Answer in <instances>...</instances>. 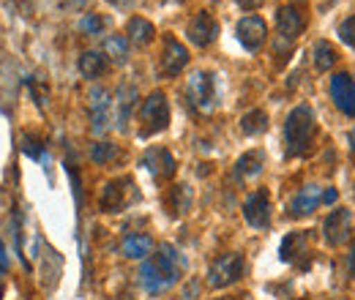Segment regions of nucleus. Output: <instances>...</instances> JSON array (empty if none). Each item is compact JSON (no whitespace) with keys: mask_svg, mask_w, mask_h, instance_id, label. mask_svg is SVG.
<instances>
[{"mask_svg":"<svg viewBox=\"0 0 355 300\" xmlns=\"http://www.w3.org/2000/svg\"><path fill=\"white\" fill-rule=\"evenodd\" d=\"M104 25H107V19H104L101 14H85V17L80 19V30H83L85 36H98V33L104 30Z\"/></svg>","mask_w":355,"mask_h":300,"instance_id":"nucleus-28","label":"nucleus"},{"mask_svg":"<svg viewBox=\"0 0 355 300\" xmlns=\"http://www.w3.org/2000/svg\"><path fill=\"white\" fill-rule=\"evenodd\" d=\"M112 3H115L118 8H129V6H132L134 0H112Z\"/></svg>","mask_w":355,"mask_h":300,"instance_id":"nucleus-35","label":"nucleus"},{"mask_svg":"<svg viewBox=\"0 0 355 300\" xmlns=\"http://www.w3.org/2000/svg\"><path fill=\"white\" fill-rule=\"evenodd\" d=\"M350 145H353V153H355V129H353V134H350Z\"/></svg>","mask_w":355,"mask_h":300,"instance_id":"nucleus-36","label":"nucleus"},{"mask_svg":"<svg viewBox=\"0 0 355 300\" xmlns=\"http://www.w3.org/2000/svg\"><path fill=\"white\" fill-rule=\"evenodd\" d=\"M139 136H153L170 126V104L162 90H153L139 107Z\"/></svg>","mask_w":355,"mask_h":300,"instance_id":"nucleus-2","label":"nucleus"},{"mask_svg":"<svg viewBox=\"0 0 355 300\" xmlns=\"http://www.w3.org/2000/svg\"><path fill=\"white\" fill-rule=\"evenodd\" d=\"M134 101H137V87L123 85L121 90H118V98H115V104H118V115H115V121H118L121 129H123V123H126L129 115H132Z\"/></svg>","mask_w":355,"mask_h":300,"instance_id":"nucleus-22","label":"nucleus"},{"mask_svg":"<svg viewBox=\"0 0 355 300\" xmlns=\"http://www.w3.org/2000/svg\"><path fill=\"white\" fill-rule=\"evenodd\" d=\"M304 243H306V235H304V232H290V235L282 240V246H279V257H282V262H293L295 254L304 252Z\"/></svg>","mask_w":355,"mask_h":300,"instance_id":"nucleus-23","label":"nucleus"},{"mask_svg":"<svg viewBox=\"0 0 355 300\" xmlns=\"http://www.w3.org/2000/svg\"><path fill=\"white\" fill-rule=\"evenodd\" d=\"M314 112H311V107L306 104H298L290 115H287V121H284V142H287V150H290V156H301V153H306L311 145V139H314Z\"/></svg>","mask_w":355,"mask_h":300,"instance_id":"nucleus-1","label":"nucleus"},{"mask_svg":"<svg viewBox=\"0 0 355 300\" xmlns=\"http://www.w3.org/2000/svg\"><path fill=\"white\" fill-rule=\"evenodd\" d=\"M311 55H314V69L317 71H331L336 66V60H339V52L331 42H317Z\"/></svg>","mask_w":355,"mask_h":300,"instance_id":"nucleus-20","label":"nucleus"},{"mask_svg":"<svg viewBox=\"0 0 355 300\" xmlns=\"http://www.w3.org/2000/svg\"><path fill=\"white\" fill-rule=\"evenodd\" d=\"M331 98L339 112L347 118H355V80L347 71H339L331 77Z\"/></svg>","mask_w":355,"mask_h":300,"instance_id":"nucleus-9","label":"nucleus"},{"mask_svg":"<svg viewBox=\"0 0 355 300\" xmlns=\"http://www.w3.org/2000/svg\"><path fill=\"white\" fill-rule=\"evenodd\" d=\"M241 129L243 134H249V136H254V134H263L268 129V115L263 109H252V112H246L243 118H241Z\"/></svg>","mask_w":355,"mask_h":300,"instance_id":"nucleus-25","label":"nucleus"},{"mask_svg":"<svg viewBox=\"0 0 355 300\" xmlns=\"http://www.w3.org/2000/svg\"><path fill=\"white\" fill-rule=\"evenodd\" d=\"M350 221H353V213L347 208H336L331 211L325 224H322V235L331 246H342L347 238H350Z\"/></svg>","mask_w":355,"mask_h":300,"instance_id":"nucleus-12","label":"nucleus"},{"mask_svg":"<svg viewBox=\"0 0 355 300\" xmlns=\"http://www.w3.org/2000/svg\"><path fill=\"white\" fill-rule=\"evenodd\" d=\"M153 36H156V28H153L145 17H132V19H129V25H126V39H129V42L145 46V44L153 42Z\"/></svg>","mask_w":355,"mask_h":300,"instance_id":"nucleus-19","label":"nucleus"},{"mask_svg":"<svg viewBox=\"0 0 355 300\" xmlns=\"http://www.w3.org/2000/svg\"><path fill=\"white\" fill-rule=\"evenodd\" d=\"M6 273H8V249L0 238V276H6Z\"/></svg>","mask_w":355,"mask_h":300,"instance_id":"nucleus-31","label":"nucleus"},{"mask_svg":"<svg viewBox=\"0 0 355 300\" xmlns=\"http://www.w3.org/2000/svg\"><path fill=\"white\" fill-rule=\"evenodd\" d=\"M276 28H279V33H282L284 42L298 39L304 33V28H306L304 3H287V6H282L279 14H276Z\"/></svg>","mask_w":355,"mask_h":300,"instance_id":"nucleus-6","label":"nucleus"},{"mask_svg":"<svg viewBox=\"0 0 355 300\" xmlns=\"http://www.w3.org/2000/svg\"><path fill=\"white\" fill-rule=\"evenodd\" d=\"M189 63V49L178 39H167L164 44V55H162V71L167 77H178Z\"/></svg>","mask_w":355,"mask_h":300,"instance_id":"nucleus-15","label":"nucleus"},{"mask_svg":"<svg viewBox=\"0 0 355 300\" xmlns=\"http://www.w3.org/2000/svg\"><path fill=\"white\" fill-rule=\"evenodd\" d=\"M22 150H25V156H31V159H42V156H44V145H42L33 134H25V136H22Z\"/></svg>","mask_w":355,"mask_h":300,"instance_id":"nucleus-29","label":"nucleus"},{"mask_svg":"<svg viewBox=\"0 0 355 300\" xmlns=\"http://www.w3.org/2000/svg\"><path fill=\"white\" fill-rule=\"evenodd\" d=\"M186 36H189V42L194 44V46H208V44H214L216 36H219V22H216V17H214L211 11H200V14L189 22Z\"/></svg>","mask_w":355,"mask_h":300,"instance_id":"nucleus-10","label":"nucleus"},{"mask_svg":"<svg viewBox=\"0 0 355 300\" xmlns=\"http://www.w3.org/2000/svg\"><path fill=\"white\" fill-rule=\"evenodd\" d=\"M246 270V262H243V254H222L219 259L211 262L208 267V284L214 290H224L230 284H235Z\"/></svg>","mask_w":355,"mask_h":300,"instance_id":"nucleus-4","label":"nucleus"},{"mask_svg":"<svg viewBox=\"0 0 355 300\" xmlns=\"http://www.w3.org/2000/svg\"><path fill=\"white\" fill-rule=\"evenodd\" d=\"M153 252V238L145 235V232H134L126 235L123 243H121V254L126 259H145Z\"/></svg>","mask_w":355,"mask_h":300,"instance_id":"nucleus-17","label":"nucleus"},{"mask_svg":"<svg viewBox=\"0 0 355 300\" xmlns=\"http://www.w3.org/2000/svg\"><path fill=\"white\" fill-rule=\"evenodd\" d=\"M243 218L249 221V227L254 229H266L270 224V194L266 188H257L246 197L243 202Z\"/></svg>","mask_w":355,"mask_h":300,"instance_id":"nucleus-8","label":"nucleus"},{"mask_svg":"<svg viewBox=\"0 0 355 300\" xmlns=\"http://www.w3.org/2000/svg\"><path fill=\"white\" fill-rule=\"evenodd\" d=\"M139 284H142L145 292L159 295V292L170 290V287L175 284V279H173L167 270H162V265H159L156 259H148V262H142V267H139Z\"/></svg>","mask_w":355,"mask_h":300,"instance_id":"nucleus-11","label":"nucleus"},{"mask_svg":"<svg viewBox=\"0 0 355 300\" xmlns=\"http://www.w3.org/2000/svg\"><path fill=\"white\" fill-rule=\"evenodd\" d=\"M260 3H263V0H238V6H241V8H249V11H252V8H257Z\"/></svg>","mask_w":355,"mask_h":300,"instance_id":"nucleus-34","label":"nucleus"},{"mask_svg":"<svg viewBox=\"0 0 355 300\" xmlns=\"http://www.w3.org/2000/svg\"><path fill=\"white\" fill-rule=\"evenodd\" d=\"M137 200V191H134V183L129 177H118V180H110L101 191V211L104 213H121L123 208H129V202Z\"/></svg>","mask_w":355,"mask_h":300,"instance_id":"nucleus-5","label":"nucleus"},{"mask_svg":"<svg viewBox=\"0 0 355 300\" xmlns=\"http://www.w3.org/2000/svg\"><path fill=\"white\" fill-rule=\"evenodd\" d=\"M186 93L191 107H197L200 112H211L216 107V80L211 71H191L189 82H186Z\"/></svg>","mask_w":355,"mask_h":300,"instance_id":"nucleus-3","label":"nucleus"},{"mask_svg":"<svg viewBox=\"0 0 355 300\" xmlns=\"http://www.w3.org/2000/svg\"><path fill=\"white\" fill-rule=\"evenodd\" d=\"M322 202V188L320 186H304L295 197H293V202H290V215L293 218H301V215H311L317 211V205Z\"/></svg>","mask_w":355,"mask_h":300,"instance_id":"nucleus-16","label":"nucleus"},{"mask_svg":"<svg viewBox=\"0 0 355 300\" xmlns=\"http://www.w3.org/2000/svg\"><path fill=\"white\" fill-rule=\"evenodd\" d=\"M104 55L112 63H126V58H129V39L126 36H110L104 42Z\"/></svg>","mask_w":355,"mask_h":300,"instance_id":"nucleus-24","label":"nucleus"},{"mask_svg":"<svg viewBox=\"0 0 355 300\" xmlns=\"http://www.w3.org/2000/svg\"><path fill=\"white\" fill-rule=\"evenodd\" d=\"M170 208H173V213H186L191 208V188L189 186H175L170 191Z\"/></svg>","mask_w":355,"mask_h":300,"instance_id":"nucleus-26","label":"nucleus"},{"mask_svg":"<svg viewBox=\"0 0 355 300\" xmlns=\"http://www.w3.org/2000/svg\"><path fill=\"white\" fill-rule=\"evenodd\" d=\"M260 170H263V153H260V150H249V153H243V156L238 159V164H235V175H238L241 180L260 175Z\"/></svg>","mask_w":355,"mask_h":300,"instance_id":"nucleus-21","label":"nucleus"},{"mask_svg":"<svg viewBox=\"0 0 355 300\" xmlns=\"http://www.w3.org/2000/svg\"><path fill=\"white\" fill-rule=\"evenodd\" d=\"M115 156H118V145H112V142H93L90 145V159L96 164H110Z\"/></svg>","mask_w":355,"mask_h":300,"instance_id":"nucleus-27","label":"nucleus"},{"mask_svg":"<svg viewBox=\"0 0 355 300\" xmlns=\"http://www.w3.org/2000/svg\"><path fill=\"white\" fill-rule=\"evenodd\" d=\"M142 167L150 172L153 177L159 180H167L175 175V159L167 148H150L145 156H142Z\"/></svg>","mask_w":355,"mask_h":300,"instance_id":"nucleus-13","label":"nucleus"},{"mask_svg":"<svg viewBox=\"0 0 355 300\" xmlns=\"http://www.w3.org/2000/svg\"><path fill=\"white\" fill-rule=\"evenodd\" d=\"M235 33H238V42L243 44V49H249V52H260L268 39V25L263 17L249 14V17H243V19L238 22Z\"/></svg>","mask_w":355,"mask_h":300,"instance_id":"nucleus-7","label":"nucleus"},{"mask_svg":"<svg viewBox=\"0 0 355 300\" xmlns=\"http://www.w3.org/2000/svg\"><path fill=\"white\" fill-rule=\"evenodd\" d=\"M339 39L347 44V46H355V14L347 17V19L339 25Z\"/></svg>","mask_w":355,"mask_h":300,"instance_id":"nucleus-30","label":"nucleus"},{"mask_svg":"<svg viewBox=\"0 0 355 300\" xmlns=\"http://www.w3.org/2000/svg\"><path fill=\"white\" fill-rule=\"evenodd\" d=\"M110 107H112V98L104 87H93L90 90V126L96 134L107 131V123H110Z\"/></svg>","mask_w":355,"mask_h":300,"instance_id":"nucleus-14","label":"nucleus"},{"mask_svg":"<svg viewBox=\"0 0 355 300\" xmlns=\"http://www.w3.org/2000/svg\"><path fill=\"white\" fill-rule=\"evenodd\" d=\"M71 3H74V6H85L88 0H71Z\"/></svg>","mask_w":355,"mask_h":300,"instance_id":"nucleus-37","label":"nucleus"},{"mask_svg":"<svg viewBox=\"0 0 355 300\" xmlns=\"http://www.w3.org/2000/svg\"><path fill=\"white\" fill-rule=\"evenodd\" d=\"M336 200H339L336 188H325V191H322V205H334Z\"/></svg>","mask_w":355,"mask_h":300,"instance_id":"nucleus-32","label":"nucleus"},{"mask_svg":"<svg viewBox=\"0 0 355 300\" xmlns=\"http://www.w3.org/2000/svg\"><path fill=\"white\" fill-rule=\"evenodd\" d=\"M347 270L355 276V235H353V246H350V257H347Z\"/></svg>","mask_w":355,"mask_h":300,"instance_id":"nucleus-33","label":"nucleus"},{"mask_svg":"<svg viewBox=\"0 0 355 300\" xmlns=\"http://www.w3.org/2000/svg\"><path fill=\"white\" fill-rule=\"evenodd\" d=\"M80 74L85 77V80H98L104 71H107V55L104 52H83V58H80Z\"/></svg>","mask_w":355,"mask_h":300,"instance_id":"nucleus-18","label":"nucleus"}]
</instances>
